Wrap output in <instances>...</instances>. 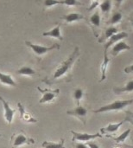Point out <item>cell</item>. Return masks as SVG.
<instances>
[{"mask_svg":"<svg viewBox=\"0 0 133 148\" xmlns=\"http://www.w3.org/2000/svg\"><path fill=\"white\" fill-rule=\"evenodd\" d=\"M79 56H80V49L78 47H75L74 50L68 56V58L67 60H65L64 62H62L59 65V67L56 69V70L53 75V79H59V78L66 75L71 70L74 63L75 62V61L77 60Z\"/></svg>","mask_w":133,"mask_h":148,"instance_id":"obj_1","label":"cell"},{"mask_svg":"<svg viewBox=\"0 0 133 148\" xmlns=\"http://www.w3.org/2000/svg\"><path fill=\"white\" fill-rule=\"evenodd\" d=\"M133 103V100H124V101H117L113 103L105 105L103 107H100L97 110H93L95 114H100V113H106V112H110V111H119L125 108L129 105Z\"/></svg>","mask_w":133,"mask_h":148,"instance_id":"obj_2","label":"cell"},{"mask_svg":"<svg viewBox=\"0 0 133 148\" xmlns=\"http://www.w3.org/2000/svg\"><path fill=\"white\" fill-rule=\"evenodd\" d=\"M26 45L30 48L32 49V51L38 56H42L46 53H48V51H51L53 49H60V45L58 43H55L50 47H47V46H42V45H39V44H35L32 43L30 42H25Z\"/></svg>","mask_w":133,"mask_h":148,"instance_id":"obj_3","label":"cell"},{"mask_svg":"<svg viewBox=\"0 0 133 148\" xmlns=\"http://www.w3.org/2000/svg\"><path fill=\"white\" fill-rule=\"evenodd\" d=\"M72 134H73V141H80V142H87L90 141L92 140L100 138L102 136V134H100V133H97L95 134H81V133H77L75 131H71Z\"/></svg>","mask_w":133,"mask_h":148,"instance_id":"obj_4","label":"cell"},{"mask_svg":"<svg viewBox=\"0 0 133 148\" xmlns=\"http://www.w3.org/2000/svg\"><path fill=\"white\" fill-rule=\"evenodd\" d=\"M12 141H13L12 148L18 147H21L23 145H29V144H34L35 143L34 140L28 138L26 135H24L23 134H15L12 137Z\"/></svg>","mask_w":133,"mask_h":148,"instance_id":"obj_5","label":"cell"},{"mask_svg":"<svg viewBox=\"0 0 133 148\" xmlns=\"http://www.w3.org/2000/svg\"><path fill=\"white\" fill-rule=\"evenodd\" d=\"M67 114H68V115H73V116L77 117V118L80 119L84 124H86L87 116V109L85 108L84 107H81V106L78 105V107L75 108L74 109L68 111Z\"/></svg>","mask_w":133,"mask_h":148,"instance_id":"obj_6","label":"cell"},{"mask_svg":"<svg viewBox=\"0 0 133 148\" xmlns=\"http://www.w3.org/2000/svg\"><path fill=\"white\" fill-rule=\"evenodd\" d=\"M126 37H128V34H127L126 32H125V31L115 33L113 36H112L107 40L106 43L105 44V50H107V51H108V49H109L112 45L115 44V43L118 42L119 41H120V40H122V39H124V38H126Z\"/></svg>","mask_w":133,"mask_h":148,"instance_id":"obj_7","label":"cell"},{"mask_svg":"<svg viewBox=\"0 0 133 148\" xmlns=\"http://www.w3.org/2000/svg\"><path fill=\"white\" fill-rule=\"evenodd\" d=\"M38 90L41 91L42 93V97L41 98V100L39 101L40 103H46V102H49L51 101L52 100H54L57 95L59 94V89H56L55 91H51V90H48V89H46V90H43L40 88H38Z\"/></svg>","mask_w":133,"mask_h":148,"instance_id":"obj_8","label":"cell"},{"mask_svg":"<svg viewBox=\"0 0 133 148\" xmlns=\"http://www.w3.org/2000/svg\"><path fill=\"white\" fill-rule=\"evenodd\" d=\"M3 107V112H4V118L6 120V121L8 122V124H11L12 121H13V117H14V114H15V110L12 109L9 103L5 101V100H2L1 101Z\"/></svg>","mask_w":133,"mask_h":148,"instance_id":"obj_9","label":"cell"},{"mask_svg":"<svg viewBox=\"0 0 133 148\" xmlns=\"http://www.w3.org/2000/svg\"><path fill=\"white\" fill-rule=\"evenodd\" d=\"M129 49H131V46L128 45L126 42H118L115 44H113V47L112 49L111 53H112L113 56H116L119 55V52L124 51V50H129Z\"/></svg>","mask_w":133,"mask_h":148,"instance_id":"obj_10","label":"cell"},{"mask_svg":"<svg viewBox=\"0 0 133 148\" xmlns=\"http://www.w3.org/2000/svg\"><path fill=\"white\" fill-rule=\"evenodd\" d=\"M43 36H49V37H55L59 39L60 41L63 40V37L61 36V26L58 24L56 25L55 28H53L52 29L48 30V31H45L42 33Z\"/></svg>","mask_w":133,"mask_h":148,"instance_id":"obj_11","label":"cell"},{"mask_svg":"<svg viewBox=\"0 0 133 148\" xmlns=\"http://www.w3.org/2000/svg\"><path fill=\"white\" fill-rule=\"evenodd\" d=\"M61 18L63 20H65L67 23H74V22H78L80 20H83V19H85V16L80 13L72 12V13H69L68 15L63 16Z\"/></svg>","mask_w":133,"mask_h":148,"instance_id":"obj_12","label":"cell"},{"mask_svg":"<svg viewBox=\"0 0 133 148\" xmlns=\"http://www.w3.org/2000/svg\"><path fill=\"white\" fill-rule=\"evenodd\" d=\"M125 122V121H120L119 123H111L108 126L105 127L104 128L101 129V134H107V133H115L119 130V128Z\"/></svg>","mask_w":133,"mask_h":148,"instance_id":"obj_13","label":"cell"},{"mask_svg":"<svg viewBox=\"0 0 133 148\" xmlns=\"http://www.w3.org/2000/svg\"><path fill=\"white\" fill-rule=\"evenodd\" d=\"M110 62V58L108 57L107 50H104V60L101 64V81H104L106 79V70L108 68V64Z\"/></svg>","mask_w":133,"mask_h":148,"instance_id":"obj_14","label":"cell"},{"mask_svg":"<svg viewBox=\"0 0 133 148\" xmlns=\"http://www.w3.org/2000/svg\"><path fill=\"white\" fill-rule=\"evenodd\" d=\"M17 107H18V109H19V112H20V115H21V119H23L24 121L26 122H37V121L34 118H32L30 115H29L26 112H25V109L23 108V106L21 104V103H17Z\"/></svg>","mask_w":133,"mask_h":148,"instance_id":"obj_15","label":"cell"},{"mask_svg":"<svg viewBox=\"0 0 133 148\" xmlns=\"http://www.w3.org/2000/svg\"><path fill=\"white\" fill-rule=\"evenodd\" d=\"M0 82L4 84V85H9V86H13L16 87V83L13 80V78L10 75L3 74L0 72Z\"/></svg>","mask_w":133,"mask_h":148,"instance_id":"obj_16","label":"cell"},{"mask_svg":"<svg viewBox=\"0 0 133 148\" xmlns=\"http://www.w3.org/2000/svg\"><path fill=\"white\" fill-rule=\"evenodd\" d=\"M90 23L93 27L99 28L100 26V22H101V18H100V14L98 10L95 11V13H93L91 16H90Z\"/></svg>","mask_w":133,"mask_h":148,"instance_id":"obj_17","label":"cell"},{"mask_svg":"<svg viewBox=\"0 0 133 148\" xmlns=\"http://www.w3.org/2000/svg\"><path fill=\"white\" fill-rule=\"evenodd\" d=\"M117 32H118V29L115 28V27H110V28L106 29V31H105V33H104V36L99 40V42H104L105 40H108L112 36H113V35H114L115 33H117Z\"/></svg>","mask_w":133,"mask_h":148,"instance_id":"obj_18","label":"cell"},{"mask_svg":"<svg viewBox=\"0 0 133 148\" xmlns=\"http://www.w3.org/2000/svg\"><path fill=\"white\" fill-rule=\"evenodd\" d=\"M133 91V80L128 82L125 86L124 88H114V92L116 94H121V93H130V92H132Z\"/></svg>","mask_w":133,"mask_h":148,"instance_id":"obj_19","label":"cell"},{"mask_svg":"<svg viewBox=\"0 0 133 148\" xmlns=\"http://www.w3.org/2000/svg\"><path fill=\"white\" fill-rule=\"evenodd\" d=\"M100 7L103 14H109L112 8V0H104L100 3Z\"/></svg>","mask_w":133,"mask_h":148,"instance_id":"obj_20","label":"cell"},{"mask_svg":"<svg viewBox=\"0 0 133 148\" xmlns=\"http://www.w3.org/2000/svg\"><path fill=\"white\" fill-rule=\"evenodd\" d=\"M16 73L18 75H33L35 74V70L30 68V67H28V66H23L22 67L21 69H19Z\"/></svg>","mask_w":133,"mask_h":148,"instance_id":"obj_21","label":"cell"},{"mask_svg":"<svg viewBox=\"0 0 133 148\" xmlns=\"http://www.w3.org/2000/svg\"><path fill=\"white\" fill-rule=\"evenodd\" d=\"M43 148H65L64 147V140H61L59 143H53L48 141H44L42 144Z\"/></svg>","mask_w":133,"mask_h":148,"instance_id":"obj_22","label":"cell"},{"mask_svg":"<svg viewBox=\"0 0 133 148\" xmlns=\"http://www.w3.org/2000/svg\"><path fill=\"white\" fill-rule=\"evenodd\" d=\"M122 18H123V16L120 12H115L113 15V16L111 17V19L109 20L108 23L109 24H116V23H119L122 20Z\"/></svg>","mask_w":133,"mask_h":148,"instance_id":"obj_23","label":"cell"},{"mask_svg":"<svg viewBox=\"0 0 133 148\" xmlns=\"http://www.w3.org/2000/svg\"><path fill=\"white\" fill-rule=\"evenodd\" d=\"M130 133H131V129H127L126 131L122 133V134H120L119 137L115 138V141L117 143H123V142H125V140L127 139V137L129 136Z\"/></svg>","mask_w":133,"mask_h":148,"instance_id":"obj_24","label":"cell"},{"mask_svg":"<svg viewBox=\"0 0 133 148\" xmlns=\"http://www.w3.org/2000/svg\"><path fill=\"white\" fill-rule=\"evenodd\" d=\"M58 4H62V0H44V5L46 7H52Z\"/></svg>","mask_w":133,"mask_h":148,"instance_id":"obj_25","label":"cell"},{"mask_svg":"<svg viewBox=\"0 0 133 148\" xmlns=\"http://www.w3.org/2000/svg\"><path fill=\"white\" fill-rule=\"evenodd\" d=\"M62 4L67 6H77L81 5L82 3L78 0H62Z\"/></svg>","mask_w":133,"mask_h":148,"instance_id":"obj_26","label":"cell"},{"mask_svg":"<svg viewBox=\"0 0 133 148\" xmlns=\"http://www.w3.org/2000/svg\"><path fill=\"white\" fill-rule=\"evenodd\" d=\"M82 97H83V91H82V89H80V88L75 89L74 93V100H76V101L79 103V101L82 99Z\"/></svg>","mask_w":133,"mask_h":148,"instance_id":"obj_27","label":"cell"},{"mask_svg":"<svg viewBox=\"0 0 133 148\" xmlns=\"http://www.w3.org/2000/svg\"><path fill=\"white\" fill-rule=\"evenodd\" d=\"M97 6H100V0H91V5H90V7L87 10H92L94 8H96Z\"/></svg>","mask_w":133,"mask_h":148,"instance_id":"obj_28","label":"cell"},{"mask_svg":"<svg viewBox=\"0 0 133 148\" xmlns=\"http://www.w3.org/2000/svg\"><path fill=\"white\" fill-rule=\"evenodd\" d=\"M75 148H89L87 147V145L84 144L83 142H79L77 144H75Z\"/></svg>","mask_w":133,"mask_h":148,"instance_id":"obj_29","label":"cell"},{"mask_svg":"<svg viewBox=\"0 0 133 148\" xmlns=\"http://www.w3.org/2000/svg\"><path fill=\"white\" fill-rule=\"evenodd\" d=\"M125 72L126 74L132 73L133 72V64L130 65V66H128V67H126V68L125 69Z\"/></svg>","mask_w":133,"mask_h":148,"instance_id":"obj_30","label":"cell"},{"mask_svg":"<svg viewBox=\"0 0 133 148\" xmlns=\"http://www.w3.org/2000/svg\"><path fill=\"white\" fill-rule=\"evenodd\" d=\"M87 147L89 148H100V147L94 142H87Z\"/></svg>","mask_w":133,"mask_h":148,"instance_id":"obj_31","label":"cell"},{"mask_svg":"<svg viewBox=\"0 0 133 148\" xmlns=\"http://www.w3.org/2000/svg\"><path fill=\"white\" fill-rule=\"evenodd\" d=\"M115 1V4H116V6L119 8L120 5H121V3H122V2L124 1V0H114Z\"/></svg>","mask_w":133,"mask_h":148,"instance_id":"obj_32","label":"cell"},{"mask_svg":"<svg viewBox=\"0 0 133 148\" xmlns=\"http://www.w3.org/2000/svg\"><path fill=\"white\" fill-rule=\"evenodd\" d=\"M130 23H131V25H132V27L133 28V13H132V15L130 16Z\"/></svg>","mask_w":133,"mask_h":148,"instance_id":"obj_33","label":"cell"},{"mask_svg":"<svg viewBox=\"0 0 133 148\" xmlns=\"http://www.w3.org/2000/svg\"><path fill=\"white\" fill-rule=\"evenodd\" d=\"M129 115H130V119H132L133 121V113H131V112H130V113H129Z\"/></svg>","mask_w":133,"mask_h":148,"instance_id":"obj_34","label":"cell"},{"mask_svg":"<svg viewBox=\"0 0 133 148\" xmlns=\"http://www.w3.org/2000/svg\"><path fill=\"white\" fill-rule=\"evenodd\" d=\"M2 100H3V98H2V97H1V96H0V101H2Z\"/></svg>","mask_w":133,"mask_h":148,"instance_id":"obj_35","label":"cell"},{"mask_svg":"<svg viewBox=\"0 0 133 148\" xmlns=\"http://www.w3.org/2000/svg\"><path fill=\"white\" fill-rule=\"evenodd\" d=\"M1 136H2V135H1V134H0V137H1Z\"/></svg>","mask_w":133,"mask_h":148,"instance_id":"obj_36","label":"cell"}]
</instances>
